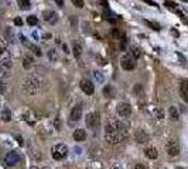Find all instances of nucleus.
Here are the masks:
<instances>
[{
  "instance_id": "obj_25",
  "label": "nucleus",
  "mask_w": 188,
  "mask_h": 169,
  "mask_svg": "<svg viewBox=\"0 0 188 169\" xmlns=\"http://www.w3.org/2000/svg\"><path fill=\"white\" fill-rule=\"evenodd\" d=\"M94 75H95V79H96L99 83H103L105 82V76H103V73H102V72H99V70H95Z\"/></svg>"
},
{
  "instance_id": "obj_47",
  "label": "nucleus",
  "mask_w": 188,
  "mask_h": 169,
  "mask_svg": "<svg viewBox=\"0 0 188 169\" xmlns=\"http://www.w3.org/2000/svg\"><path fill=\"white\" fill-rule=\"evenodd\" d=\"M43 169H50V168H48V166H44V168Z\"/></svg>"
},
{
  "instance_id": "obj_43",
  "label": "nucleus",
  "mask_w": 188,
  "mask_h": 169,
  "mask_svg": "<svg viewBox=\"0 0 188 169\" xmlns=\"http://www.w3.org/2000/svg\"><path fill=\"white\" fill-rule=\"evenodd\" d=\"M33 37H34V38H36V40H38V34L36 33V31H34V33H33Z\"/></svg>"
},
{
  "instance_id": "obj_40",
  "label": "nucleus",
  "mask_w": 188,
  "mask_h": 169,
  "mask_svg": "<svg viewBox=\"0 0 188 169\" xmlns=\"http://www.w3.org/2000/svg\"><path fill=\"white\" fill-rule=\"evenodd\" d=\"M16 139H17V144H19V145H23V138H21L20 135H16Z\"/></svg>"
},
{
  "instance_id": "obj_36",
  "label": "nucleus",
  "mask_w": 188,
  "mask_h": 169,
  "mask_svg": "<svg viewBox=\"0 0 188 169\" xmlns=\"http://www.w3.org/2000/svg\"><path fill=\"white\" fill-rule=\"evenodd\" d=\"M103 93H105V96H106V97H112V95H111V86H106V87H105Z\"/></svg>"
},
{
  "instance_id": "obj_41",
  "label": "nucleus",
  "mask_w": 188,
  "mask_h": 169,
  "mask_svg": "<svg viewBox=\"0 0 188 169\" xmlns=\"http://www.w3.org/2000/svg\"><path fill=\"white\" fill-rule=\"evenodd\" d=\"M62 50H64V52H69V51H68V45H67V44H62Z\"/></svg>"
},
{
  "instance_id": "obj_38",
  "label": "nucleus",
  "mask_w": 188,
  "mask_h": 169,
  "mask_svg": "<svg viewBox=\"0 0 188 169\" xmlns=\"http://www.w3.org/2000/svg\"><path fill=\"white\" fill-rule=\"evenodd\" d=\"M30 56H26V59H24V66L26 68H30Z\"/></svg>"
},
{
  "instance_id": "obj_6",
  "label": "nucleus",
  "mask_w": 188,
  "mask_h": 169,
  "mask_svg": "<svg viewBox=\"0 0 188 169\" xmlns=\"http://www.w3.org/2000/svg\"><path fill=\"white\" fill-rule=\"evenodd\" d=\"M38 86H40V82H38L36 78H30V79H27L26 83H24V90H26L28 95H33V93L37 92Z\"/></svg>"
},
{
  "instance_id": "obj_35",
  "label": "nucleus",
  "mask_w": 188,
  "mask_h": 169,
  "mask_svg": "<svg viewBox=\"0 0 188 169\" xmlns=\"http://www.w3.org/2000/svg\"><path fill=\"white\" fill-rule=\"evenodd\" d=\"M14 24H16L17 27L23 26V20H21V17H16V18H14Z\"/></svg>"
},
{
  "instance_id": "obj_2",
  "label": "nucleus",
  "mask_w": 188,
  "mask_h": 169,
  "mask_svg": "<svg viewBox=\"0 0 188 169\" xmlns=\"http://www.w3.org/2000/svg\"><path fill=\"white\" fill-rule=\"evenodd\" d=\"M120 66L124 70H133L136 68V59L132 58V55H129V54H124L120 59Z\"/></svg>"
},
{
  "instance_id": "obj_5",
  "label": "nucleus",
  "mask_w": 188,
  "mask_h": 169,
  "mask_svg": "<svg viewBox=\"0 0 188 169\" xmlns=\"http://www.w3.org/2000/svg\"><path fill=\"white\" fill-rule=\"evenodd\" d=\"M20 161H21V155L19 152H16V151L9 152L6 155V158H4V163H6V166H16L17 163H20Z\"/></svg>"
},
{
  "instance_id": "obj_46",
  "label": "nucleus",
  "mask_w": 188,
  "mask_h": 169,
  "mask_svg": "<svg viewBox=\"0 0 188 169\" xmlns=\"http://www.w3.org/2000/svg\"><path fill=\"white\" fill-rule=\"evenodd\" d=\"M175 169H185V168H181V166H178V168H175Z\"/></svg>"
},
{
  "instance_id": "obj_30",
  "label": "nucleus",
  "mask_w": 188,
  "mask_h": 169,
  "mask_svg": "<svg viewBox=\"0 0 188 169\" xmlns=\"http://www.w3.org/2000/svg\"><path fill=\"white\" fill-rule=\"evenodd\" d=\"M6 52V42L3 40H0V56Z\"/></svg>"
},
{
  "instance_id": "obj_15",
  "label": "nucleus",
  "mask_w": 188,
  "mask_h": 169,
  "mask_svg": "<svg viewBox=\"0 0 188 169\" xmlns=\"http://www.w3.org/2000/svg\"><path fill=\"white\" fill-rule=\"evenodd\" d=\"M24 120H26L30 126H34L36 121H37V116H36V113H33V111H27L26 114H24Z\"/></svg>"
},
{
  "instance_id": "obj_17",
  "label": "nucleus",
  "mask_w": 188,
  "mask_h": 169,
  "mask_svg": "<svg viewBox=\"0 0 188 169\" xmlns=\"http://www.w3.org/2000/svg\"><path fill=\"white\" fill-rule=\"evenodd\" d=\"M144 154H146V156H147V158H150V159H156L158 156L157 149H156L154 147H148V148H146Z\"/></svg>"
},
{
  "instance_id": "obj_21",
  "label": "nucleus",
  "mask_w": 188,
  "mask_h": 169,
  "mask_svg": "<svg viewBox=\"0 0 188 169\" xmlns=\"http://www.w3.org/2000/svg\"><path fill=\"white\" fill-rule=\"evenodd\" d=\"M82 54V44L81 42H74V55L75 58H79Z\"/></svg>"
},
{
  "instance_id": "obj_31",
  "label": "nucleus",
  "mask_w": 188,
  "mask_h": 169,
  "mask_svg": "<svg viewBox=\"0 0 188 169\" xmlns=\"http://www.w3.org/2000/svg\"><path fill=\"white\" fill-rule=\"evenodd\" d=\"M48 56H50V59L52 61V62L57 59V54H55V50H50V51H48Z\"/></svg>"
},
{
  "instance_id": "obj_10",
  "label": "nucleus",
  "mask_w": 188,
  "mask_h": 169,
  "mask_svg": "<svg viewBox=\"0 0 188 169\" xmlns=\"http://www.w3.org/2000/svg\"><path fill=\"white\" fill-rule=\"evenodd\" d=\"M123 134L120 133H111V134H106L105 135V139H106L109 144H113V145H116V144L122 143L123 141Z\"/></svg>"
},
{
  "instance_id": "obj_44",
  "label": "nucleus",
  "mask_w": 188,
  "mask_h": 169,
  "mask_svg": "<svg viewBox=\"0 0 188 169\" xmlns=\"http://www.w3.org/2000/svg\"><path fill=\"white\" fill-rule=\"evenodd\" d=\"M147 3H148V4H150V6H157V4H156V3H154V2H147Z\"/></svg>"
},
{
  "instance_id": "obj_11",
  "label": "nucleus",
  "mask_w": 188,
  "mask_h": 169,
  "mask_svg": "<svg viewBox=\"0 0 188 169\" xmlns=\"http://www.w3.org/2000/svg\"><path fill=\"white\" fill-rule=\"evenodd\" d=\"M134 139H136L139 144H144V143L148 141V135L146 134V131H143L141 128H139V130L134 131Z\"/></svg>"
},
{
  "instance_id": "obj_23",
  "label": "nucleus",
  "mask_w": 188,
  "mask_h": 169,
  "mask_svg": "<svg viewBox=\"0 0 188 169\" xmlns=\"http://www.w3.org/2000/svg\"><path fill=\"white\" fill-rule=\"evenodd\" d=\"M6 35H7V38H9V41H10L11 44L16 42V35H14V33H13L11 28H7L6 30Z\"/></svg>"
},
{
  "instance_id": "obj_1",
  "label": "nucleus",
  "mask_w": 188,
  "mask_h": 169,
  "mask_svg": "<svg viewBox=\"0 0 188 169\" xmlns=\"http://www.w3.org/2000/svg\"><path fill=\"white\" fill-rule=\"evenodd\" d=\"M51 155L55 161H61V159H64L65 156L68 155V148L67 145L64 144H57V145H54L52 149H51Z\"/></svg>"
},
{
  "instance_id": "obj_45",
  "label": "nucleus",
  "mask_w": 188,
  "mask_h": 169,
  "mask_svg": "<svg viewBox=\"0 0 188 169\" xmlns=\"http://www.w3.org/2000/svg\"><path fill=\"white\" fill-rule=\"evenodd\" d=\"M30 169H38V168H36V166H31V168Z\"/></svg>"
},
{
  "instance_id": "obj_26",
  "label": "nucleus",
  "mask_w": 188,
  "mask_h": 169,
  "mask_svg": "<svg viewBox=\"0 0 188 169\" xmlns=\"http://www.w3.org/2000/svg\"><path fill=\"white\" fill-rule=\"evenodd\" d=\"M146 24H147V26L150 27L151 30H154V31H158V30H160V24L154 23V21H148V20H146Z\"/></svg>"
},
{
  "instance_id": "obj_18",
  "label": "nucleus",
  "mask_w": 188,
  "mask_h": 169,
  "mask_svg": "<svg viewBox=\"0 0 188 169\" xmlns=\"http://www.w3.org/2000/svg\"><path fill=\"white\" fill-rule=\"evenodd\" d=\"M168 114H170V119H171L173 121H177V120L180 119V113H178V110H177L175 106H171L170 109H168Z\"/></svg>"
},
{
  "instance_id": "obj_13",
  "label": "nucleus",
  "mask_w": 188,
  "mask_h": 169,
  "mask_svg": "<svg viewBox=\"0 0 188 169\" xmlns=\"http://www.w3.org/2000/svg\"><path fill=\"white\" fill-rule=\"evenodd\" d=\"M82 117V107L78 104V106H75L74 109H72V111H71V116L69 119L72 120V121H78V120Z\"/></svg>"
},
{
  "instance_id": "obj_4",
  "label": "nucleus",
  "mask_w": 188,
  "mask_h": 169,
  "mask_svg": "<svg viewBox=\"0 0 188 169\" xmlns=\"http://www.w3.org/2000/svg\"><path fill=\"white\" fill-rule=\"evenodd\" d=\"M165 151L170 156H177L180 154V144L177 143V139H168L165 144Z\"/></svg>"
},
{
  "instance_id": "obj_24",
  "label": "nucleus",
  "mask_w": 188,
  "mask_h": 169,
  "mask_svg": "<svg viewBox=\"0 0 188 169\" xmlns=\"http://www.w3.org/2000/svg\"><path fill=\"white\" fill-rule=\"evenodd\" d=\"M112 35H113L115 38H120V40L124 38V33H122L119 28H113V30H112Z\"/></svg>"
},
{
  "instance_id": "obj_39",
  "label": "nucleus",
  "mask_w": 188,
  "mask_h": 169,
  "mask_svg": "<svg viewBox=\"0 0 188 169\" xmlns=\"http://www.w3.org/2000/svg\"><path fill=\"white\" fill-rule=\"evenodd\" d=\"M134 169H146V165L144 163H136V165H134Z\"/></svg>"
},
{
  "instance_id": "obj_12",
  "label": "nucleus",
  "mask_w": 188,
  "mask_h": 169,
  "mask_svg": "<svg viewBox=\"0 0 188 169\" xmlns=\"http://www.w3.org/2000/svg\"><path fill=\"white\" fill-rule=\"evenodd\" d=\"M180 93H181V97L184 99V102L188 103V79L181 82V85H180Z\"/></svg>"
},
{
  "instance_id": "obj_8",
  "label": "nucleus",
  "mask_w": 188,
  "mask_h": 169,
  "mask_svg": "<svg viewBox=\"0 0 188 169\" xmlns=\"http://www.w3.org/2000/svg\"><path fill=\"white\" fill-rule=\"evenodd\" d=\"M79 87H81V90L85 93V95H94V92H95V86L92 85V82L91 80H88V79H82L81 80V83H79Z\"/></svg>"
},
{
  "instance_id": "obj_19",
  "label": "nucleus",
  "mask_w": 188,
  "mask_h": 169,
  "mask_svg": "<svg viewBox=\"0 0 188 169\" xmlns=\"http://www.w3.org/2000/svg\"><path fill=\"white\" fill-rule=\"evenodd\" d=\"M2 120L3 121H10L11 120V111H10V109L9 107H4L3 110H2Z\"/></svg>"
},
{
  "instance_id": "obj_22",
  "label": "nucleus",
  "mask_w": 188,
  "mask_h": 169,
  "mask_svg": "<svg viewBox=\"0 0 188 169\" xmlns=\"http://www.w3.org/2000/svg\"><path fill=\"white\" fill-rule=\"evenodd\" d=\"M31 6V3L28 0H19V7H20L21 10H28Z\"/></svg>"
},
{
  "instance_id": "obj_14",
  "label": "nucleus",
  "mask_w": 188,
  "mask_h": 169,
  "mask_svg": "<svg viewBox=\"0 0 188 169\" xmlns=\"http://www.w3.org/2000/svg\"><path fill=\"white\" fill-rule=\"evenodd\" d=\"M44 20L48 21L50 24H54L58 21V16L55 11H44Z\"/></svg>"
},
{
  "instance_id": "obj_34",
  "label": "nucleus",
  "mask_w": 188,
  "mask_h": 169,
  "mask_svg": "<svg viewBox=\"0 0 188 169\" xmlns=\"http://www.w3.org/2000/svg\"><path fill=\"white\" fill-rule=\"evenodd\" d=\"M4 92H6V83L0 79V95H3Z\"/></svg>"
},
{
  "instance_id": "obj_29",
  "label": "nucleus",
  "mask_w": 188,
  "mask_h": 169,
  "mask_svg": "<svg viewBox=\"0 0 188 169\" xmlns=\"http://www.w3.org/2000/svg\"><path fill=\"white\" fill-rule=\"evenodd\" d=\"M88 169H102V162H92Z\"/></svg>"
},
{
  "instance_id": "obj_42",
  "label": "nucleus",
  "mask_w": 188,
  "mask_h": 169,
  "mask_svg": "<svg viewBox=\"0 0 188 169\" xmlns=\"http://www.w3.org/2000/svg\"><path fill=\"white\" fill-rule=\"evenodd\" d=\"M111 169H122V168H120V165H113Z\"/></svg>"
},
{
  "instance_id": "obj_16",
  "label": "nucleus",
  "mask_w": 188,
  "mask_h": 169,
  "mask_svg": "<svg viewBox=\"0 0 188 169\" xmlns=\"http://www.w3.org/2000/svg\"><path fill=\"white\" fill-rule=\"evenodd\" d=\"M86 138V133H85V130L82 128H78L74 131V139L75 141H85Z\"/></svg>"
},
{
  "instance_id": "obj_27",
  "label": "nucleus",
  "mask_w": 188,
  "mask_h": 169,
  "mask_svg": "<svg viewBox=\"0 0 188 169\" xmlns=\"http://www.w3.org/2000/svg\"><path fill=\"white\" fill-rule=\"evenodd\" d=\"M130 55H132V58H134V59H137L139 56H140V50H139V48H136V46H133V48H132Z\"/></svg>"
},
{
  "instance_id": "obj_28",
  "label": "nucleus",
  "mask_w": 188,
  "mask_h": 169,
  "mask_svg": "<svg viewBox=\"0 0 188 169\" xmlns=\"http://www.w3.org/2000/svg\"><path fill=\"white\" fill-rule=\"evenodd\" d=\"M27 23L30 24V26H36V24L38 23V20H37V17L36 16H28L27 17Z\"/></svg>"
},
{
  "instance_id": "obj_9",
  "label": "nucleus",
  "mask_w": 188,
  "mask_h": 169,
  "mask_svg": "<svg viewBox=\"0 0 188 169\" xmlns=\"http://www.w3.org/2000/svg\"><path fill=\"white\" fill-rule=\"evenodd\" d=\"M118 114L122 117H129L132 114V106L126 102H120L118 104Z\"/></svg>"
},
{
  "instance_id": "obj_33",
  "label": "nucleus",
  "mask_w": 188,
  "mask_h": 169,
  "mask_svg": "<svg viewBox=\"0 0 188 169\" xmlns=\"http://www.w3.org/2000/svg\"><path fill=\"white\" fill-rule=\"evenodd\" d=\"M72 3H74V6L75 7H84V2H82V0H72Z\"/></svg>"
},
{
  "instance_id": "obj_37",
  "label": "nucleus",
  "mask_w": 188,
  "mask_h": 169,
  "mask_svg": "<svg viewBox=\"0 0 188 169\" xmlns=\"http://www.w3.org/2000/svg\"><path fill=\"white\" fill-rule=\"evenodd\" d=\"M31 50H33L34 52H36V55H37V56H41V51H40V48H37V46H33V45H31Z\"/></svg>"
},
{
  "instance_id": "obj_3",
  "label": "nucleus",
  "mask_w": 188,
  "mask_h": 169,
  "mask_svg": "<svg viewBox=\"0 0 188 169\" xmlns=\"http://www.w3.org/2000/svg\"><path fill=\"white\" fill-rule=\"evenodd\" d=\"M101 124V114L98 111H94V113H89L86 116V126L89 128H98Z\"/></svg>"
},
{
  "instance_id": "obj_7",
  "label": "nucleus",
  "mask_w": 188,
  "mask_h": 169,
  "mask_svg": "<svg viewBox=\"0 0 188 169\" xmlns=\"http://www.w3.org/2000/svg\"><path fill=\"white\" fill-rule=\"evenodd\" d=\"M11 68V58L9 56V54L4 52L0 56V72H6Z\"/></svg>"
},
{
  "instance_id": "obj_20",
  "label": "nucleus",
  "mask_w": 188,
  "mask_h": 169,
  "mask_svg": "<svg viewBox=\"0 0 188 169\" xmlns=\"http://www.w3.org/2000/svg\"><path fill=\"white\" fill-rule=\"evenodd\" d=\"M151 114H153V117H154L156 120H161L164 117V111L161 109H153L151 110Z\"/></svg>"
},
{
  "instance_id": "obj_32",
  "label": "nucleus",
  "mask_w": 188,
  "mask_h": 169,
  "mask_svg": "<svg viewBox=\"0 0 188 169\" xmlns=\"http://www.w3.org/2000/svg\"><path fill=\"white\" fill-rule=\"evenodd\" d=\"M165 7H167V9H173V10H174V9H177V3H174V2H165Z\"/></svg>"
}]
</instances>
